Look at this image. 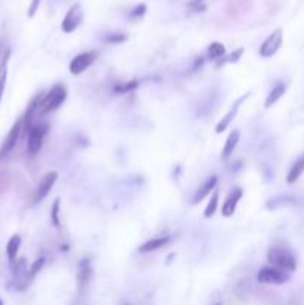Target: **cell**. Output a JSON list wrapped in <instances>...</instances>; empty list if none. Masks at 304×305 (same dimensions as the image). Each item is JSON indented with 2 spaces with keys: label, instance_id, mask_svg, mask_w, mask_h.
I'll return each instance as SVG.
<instances>
[{
  "label": "cell",
  "instance_id": "16",
  "mask_svg": "<svg viewBox=\"0 0 304 305\" xmlns=\"http://www.w3.org/2000/svg\"><path fill=\"white\" fill-rule=\"evenodd\" d=\"M20 246H21V237L20 235H14L9 238V241L6 244V254L11 260V264L17 262V254L20 250Z\"/></svg>",
  "mask_w": 304,
  "mask_h": 305
},
{
  "label": "cell",
  "instance_id": "10",
  "mask_svg": "<svg viewBox=\"0 0 304 305\" xmlns=\"http://www.w3.org/2000/svg\"><path fill=\"white\" fill-rule=\"evenodd\" d=\"M242 197H243L242 188H234V189L228 194V197H227V200L224 201V205H222L221 208L222 216H224V217H231V216L236 213V208H237V205H239V201L242 200Z\"/></svg>",
  "mask_w": 304,
  "mask_h": 305
},
{
  "label": "cell",
  "instance_id": "31",
  "mask_svg": "<svg viewBox=\"0 0 304 305\" xmlns=\"http://www.w3.org/2000/svg\"><path fill=\"white\" fill-rule=\"evenodd\" d=\"M216 305H221V304H216Z\"/></svg>",
  "mask_w": 304,
  "mask_h": 305
},
{
  "label": "cell",
  "instance_id": "11",
  "mask_svg": "<svg viewBox=\"0 0 304 305\" xmlns=\"http://www.w3.org/2000/svg\"><path fill=\"white\" fill-rule=\"evenodd\" d=\"M249 96H250V94L248 93V94H245L243 97H240V99L237 100V103H236V104H234V106H233V107H231V109L228 110V113H227V115H225V116L222 118L221 121H220V122L216 124V128H215L216 134H221V133H224V131L227 129V128L230 127V124H231V122L234 121V118L237 116V112H239V104L245 102V99H248Z\"/></svg>",
  "mask_w": 304,
  "mask_h": 305
},
{
  "label": "cell",
  "instance_id": "27",
  "mask_svg": "<svg viewBox=\"0 0 304 305\" xmlns=\"http://www.w3.org/2000/svg\"><path fill=\"white\" fill-rule=\"evenodd\" d=\"M105 40L108 43H122V42L127 40V34H124V33H112V34L105 37Z\"/></svg>",
  "mask_w": 304,
  "mask_h": 305
},
{
  "label": "cell",
  "instance_id": "19",
  "mask_svg": "<svg viewBox=\"0 0 304 305\" xmlns=\"http://www.w3.org/2000/svg\"><path fill=\"white\" fill-rule=\"evenodd\" d=\"M225 47L220 43V42H212L210 45H209V48H207V58L210 60V61H218V60H221L222 57H225Z\"/></svg>",
  "mask_w": 304,
  "mask_h": 305
},
{
  "label": "cell",
  "instance_id": "18",
  "mask_svg": "<svg viewBox=\"0 0 304 305\" xmlns=\"http://www.w3.org/2000/svg\"><path fill=\"white\" fill-rule=\"evenodd\" d=\"M9 55L11 52L6 51L2 61H0V103L3 99V93H5V86H6V77H8V61H9Z\"/></svg>",
  "mask_w": 304,
  "mask_h": 305
},
{
  "label": "cell",
  "instance_id": "12",
  "mask_svg": "<svg viewBox=\"0 0 304 305\" xmlns=\"http://www.w3.org/2000/svg\"><path fill=\"white\" fill-rule=\"evenodd\" d=\"M216 185H218V176L213 175V176H210V178L207 179V180L203 183V186L195 192V195H194L193 198V203L197 204L200 203V201H203L207 195L212 194V191H215Z\"/></svg>",
  "mask_w": 304,
  "mask_h": 305
},
{
  "label": "cell",
  "instance_id": "6",
  "mask_svg": "<svg viewBox=\"0 0 304 305\" xmlns=\"http://www.w3.org/2000/svg\"><path fill=\"white\" fill-rule=\"evenodd\" d=\"M283 43V31L282 28H276L272 34L267 36V39L259 47V55L263 58H270L276 54Z\"/></svg>",
  "mask_w": 304,
  "mask_h": 305
},
{
  "label": "cell",
  "instance_id": "9",
  "mask_svg": "<svg viewBox=\"0 0 304 305\" xmlns=\"http://www.w3.org/2000/svg\"><path fill=\"white\" fill-rule=\"evenodd\" d=\"M57 179H58V173L57 171H50V173H47L42 178V180L37 185V189H36L34 203H40L42 200H45L48 197V194L51 192L53 186L56 185Z\"/></svg>",
  "mask_w": 304,
  "mask_h": 305
},
{
  "label": "cell",
  "instance_id": "15",
  "mask_svg": "<svg viewBox=\"0 0 304 305\" xmlns=\"http://www.w3.org/2000/svg\"><path fill=\"white\" fill-rule=\"evenodd\" d=\"M304 173V155H301L292 165H291V168H289V171H288V175H286V183H289V185H292V183H295L298 179L303 176Z\"/></svg>",
  "mask_w": 304,
  "mask_h": 305
},
{
  "label": "cell",
  "instance_id": "22",
  "mask_svg": "<svg viewBox=\"0 0 304 305\" xmlns=\"http://www.w3.org/2000/svg\"><path fill=\"white\" fill-rule=\"evenodd\" d=\"M138 86H139V80L135 79V80H130V82H122V83L115 85L113 91H115L116 94H127V93H130V91H135Z\"/></svg>",
  "mask_w": 304,
  "mask_h": 305
},
{
  "label": "cell",
  "instance_id": "13",
  "mask_svg": "<svg viewBox=\"0 0 304 305\" xmlns=\"http://www.w3.org/2000/svg\"><path fill=\"white\" fill-rule=\"evenodd\" d=\"M239 140H240V133H239V129H233L230 134H228V137H227V140H225V145H224V149H222V155L221 158L224 161H227L233 152L236 151V146L239 145Z\"/></svg>",
  "mask_w": 304,
  "mask_h": 305
},
{
  "label": "cell",
  "instance_id": "17",
  "mask_svg": "<svg viewBox=\"0 0 304 305\" xmlns=\"http://www.w3.org/2000/svg\"><path fill=\"white\" fill-rule=\"evenodd\" d=\"M285 91H286V85L285 83H279L276 85L270 93H269V96H267V99H266V102H264V107H272L273 104H276L282 97H283V94H285Z\"/></svg>",
  "mask_w": 304,
  "mask_h": 305
},
{
  "label": "cell",
  "instance_id": "30",
  "mask_svg": "<svg viewBox=\"0 0 304 305\" xmlns=\"http://www.w3.org/2000/svg\"><path fill=\"white\" fill-rule=\"evenodd\" d=\"M0 305H3V302H2V301H0Z\"/></svg>",
  "mask_w": 304,
  "mask_h": 305
},
{
  "label": "cell",
  "instance_id": "5",
  "mask_svg": "<svg viewBox=\"0 0 304 305\" xmlns=\"http://www.w3.org/2000/svg\"><path fill=\"white\" fill-rule=\"evenodd\" d=\"M97 55H99V52L97 51H85L78 54V55H75V57L72 58L70 64H69L70 73L75 75V76L83 73V72L97 60Z\"/></svg>",
  "mask_w": 304,
  "mask_h": 305
},
{
  "label": "cell",
  "instance_id": "24",
  "mask_svg": "<svg viewBox=\"0 0 304 305\" xmlns=\"http://www.w3.org/2000/svg\"><path fill=\"white\" fill-rule=\"evenodd\" d=\"M242 54H243V48H239L237 51L231 52V54H230L227 58H222V61H220L216 66H218V67H221L222 64H227V63H237V61L240 60Z\"/></svg>",
  "mask_w": 304,
  "mask_h": 305
},
{
  "label": "cell",
  "instance_id": "29",
  "mask_svg": "<svg viewBox=\"0 0 304 305\" xmlns=\"http://www.w3.org/2000/svg\"><path fill=\"white\" fill-rule=\"evenodd\" d=\"M204 0H191L190 2V8L194 9V11H200V5L203 3Z\"/></svg>",
  "mask_w": 304,
  "mask_h": 305
},
{
  "label": "cell",
  "instance_id": "21",
  "mask_svg": "<svg viewBox=\"0 0 304 305\" xmlns=\"http://www.w3.org/2000/svg\"><path fill=\"white\" fill-rule=\"evenodd\" d=\"M91 277V268H90V262L88 259H83L82 264L79 265V276H78V283H79V287H83L88 280Z\"/></svg>",
  "mask_w": 304,
  "mask_h": 305
},
{
  "label": "cell",
  "instance_id": "4",
  "mask_svg": "<svg viewBox=\"0 0 304 305\" xmlns=\"http://www.w3.org/2000/svg\"><path fill=\"white\" fill-rule=\"evenodd\" d=\"M291 279V274L276 267H264L259 270L256 280L261 284H283Z\"/></svg>",
  "mask_w": 304,
  "mask_h": 305
},
{
  "label": "cell",
  "instance_id": "8",
  "mask_svg": "<svg viewBox=\"0 0 304 305\" xmlns=\"http://www.w3.org/2000/svg\"><path fill=\"white\" fill-rule=\"evenodd\" d=\"M21 129H23V121L18 119V121L14 124V127L9 129L6 139L3 140V143H2V146H0V158H3V156H6L8 153L12 152V149L15 148V145H17V142H18V139H20Z\"/></svg>",
  "mask_w": 304,
  "mask_h": 305
},
{
  "label": "cell",
  "instance_id": "25",
  "mask_svg": "<svg viewBox=\"0 0 304 305\" xmlns=\"http://www.w3.org/2000/svg\"><path fill=\"white\" fill-rule=\"evenodd\" d=\"M60 205H61L60 200H56L54 204H53V208H51V221H53V225L56 228H58L60 224H61L60 222Z\"/></svg>",
  "mask_w": 304,
  "mask_h": 305
},
{
  "label": "cell",
  "instance_id": "14",
  "mask_svg": "<svg viewBox=\"0 0 304 305\" xmlns=\"http://www.w3.org/2000/svg\"><path fill=\"white\" fill-rule=\"evenodd\" d=\"M170 241L168 237H157V238H151L148 241H145L140 247L139 252L140 253H151V252H157L160 249H163L167 243Z\"/></svg>",
  "mask_w": 304,
  "mask_h": 305
},
{
  "label": "cell",
  "instance_id": "1",
  "mask_svg": "<svg viewBox=\"0 0 304 305\" xmlns=\"http://www.w3.org/2000/svg\"><path fill=\"white\" fill-rule=\"evenodd\" d=\"M267 259L272 264V267H276L279 270H283L286 273H294L297 270V259L292 252L282 246H273L267 252Z\"/></svg>",
  "mask_w": 304,
  "mask_h": 305
},
{
  "label": "cell",
  "instance_id": "28",
  "mask_svg": "<svg viewBox=\"0 0 304 305\" xmlns=\"http://www.w3.org/2000/svg\"><path fill=\"white\" fill-rule=\"evenodd\" d=\"M39 5H40V0H31L27 12V15L30 17V18H33V17L36 15V12H37V9H39Z\"/></svg>",
  "mask_w": 304,
  "mask_h": 305
},
{
  "label": "cell",
  "instance_id": "3",
  "mask_svg": "<svg viewBox=\"0 0 304 305\" xmlns=\"http://www.w3.org/2000/svg\"><path fill=\"white\" fill-rule=\"evenodd\" d=\"M83 11L81 3H75L70 6V9L66 12L63 21H61V30L63 33H73L78 27L82 24Z\"/></svg>",
  "mask_w": 304,
  "mask_h": 305
},
{
  "label": "cell",
  "instance_id": "2",
  "mask_svg": "<svg viewBox=\"0 0 304 305\" xmlns=\"http://www.w3.org/2000/svg\"><path fill=\"white\" fill-rule=\"evenodd\" d=\"M66 97H67V90H66V86L61 85V83H57V85H54V86L45 94V97L39 102V112H40L42 115H48V113L54 112V110H57V109L64 103Z\"/></svg>",
  "mask_w": 304,
  "mask_h": 305
},
{
  "label": "cell",
  "instance_id": "20",
  "mask_svg": "<svg viewBox=\"0 0 304 305\" xmlns=\"http://www.w3.org/2000/svg\"><path fill=\"white\" fill-rule=\"evenodd\" d=\"M218 203H220V191L215 189L212 198L209 200V203H207L206 208H204V217H206V219H210V217L215 214V211H216V208H218Z\"/></svg>",
  "mask_w": 304,
  "mask_h": 305
},
{
  "label": "cell",
  "instance_id": "7",
  "mask_svg": "<svg viewBox=\"0 0 304 305\" xmlns=\"http://www.w3.org/2000/svg\"><path fill=\"white\" fill-rule=\"evenodd\" d=\"M47 128L48 127L44 125V124H36V125L30 127L27 137V151L30 155H36L42 149L44 137L47 134Z\"/></svg>",
  "mask_w": 304,
  "mask_h": 305
},
{
  "label": "cell",
  "instance_id": "26",
  "mask_svg": "<svg viewBox=\"0 0 304 305\" xmlns=\"http://www.w3.org/2000/svg\"><path fill=\"white\" fill-rule=\"evenodd\" d=\"M145 14H146V5H145V3H140V5H138V6L130 12L128 18L136 21V20H140Z\"/></svg>",
  "mask_w": 304,
  "mask_h": 305
},
{
  "label": "cell",
  "instance_id": "23",
  "mask_svg": "<svg viewBox=\"0 0 304 305\" xmlns=\"http://www.w3.org/2000/svg\"><path fill=\"white\" fill-rule=\"evenodd\" d=\"M44 265H45V257H39V259H36V260L33 262V265H31L30 270H28V277H30V280L36 277V274L44 268Z\"/></svg>",
  "mask_w": 304,
  "mask_h": 305
}]
</instances>
